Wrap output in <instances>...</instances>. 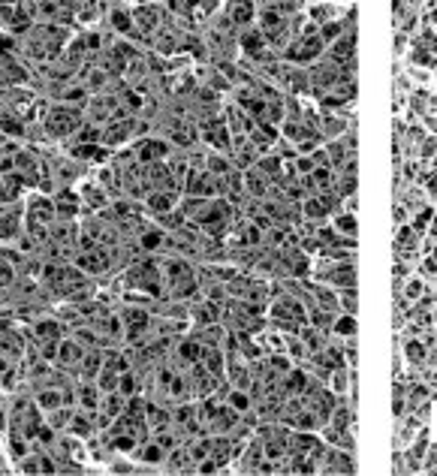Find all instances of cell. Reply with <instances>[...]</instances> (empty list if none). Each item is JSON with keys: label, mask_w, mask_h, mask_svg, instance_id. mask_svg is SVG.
Instances as JSON below:
<instances>
[{"label": "cell", "mask_w": 437, "mask_h": 476, "mask_svg": "<svg viewBox=\"0 0 437 476\" xmlns=\"http://www.w3.org/2000/svg\"><path fill=\"white\" fill-rule=\"evenodd\" d=\"M317 278L326 280L329 287H335V292L356 287V268H353V262H332V266H320V268H317Z\"/></svg>", "instance_id": "obj_4"}, {"label": "cell", "mask_w": 437, "mask_h": 476, "mask_svg": "<svg viewBox=\"0 0 437 476\" xmlns=\"http://www.w3.org/2000/svg\"><path fill=\"white\" fill-rule=\"evenodd\" d=\"M52 205H55V215L60 220H76L79 211H82V199H79V193H73L69 187H60L52 196Z\"/></svg>", "instance_id": "obj_7"}, {"label": "cell", "mask_w": 437, "mask_h": 476, "mask_svg": "<svg viewBox=\"0 0 437 476\" xmlns=\"http://www.w3.org/2000/svg\"><path fill=\"white\" fill-rule=\"evenodd\" d=\"M15 52V39L13 36H0V55H13Z\"/></svg>", "instance_id": "obj_41"}, {"label": "cell", "mask_w": 437, "mask_h": 476, "mask_svg": "<svg viewBox=\"0 0 437 476\" xmlns=\"http://www.w3.org/2000/svg\"><path fill=\"white\" fill-rule=\"evenodd\" d=\"M323 52H326V46H323V39L317 34L302 36V39H296V43H290L287 48H283V55H287V60H293V64H314Z\"/></svg>", "instance_id": "obj_3"}, {"label": "cell", "mask_w": 437, "mask_h": 476, "mask_svg": "<svg viewBox=\"0 0 437 476\" xmlns=\"http://www.w3.org/2000/svg\"><path fill=\"white\" fill-rule=\"evenodd\" d=\"M281 130H283V136H287L290 142H293V145H296V142L304 136V127H302V121H283V124H281Z\"/></svg>", "instance_id": "obj_38"}, {"label": "cell", "mask_w": 437, "mask_h": 476, "mask_svg": "<svg viewBox=\"0 0 437 476\" xmlns=\"http://www.w3.org/2000/svg\"><path fill=\"white\" fill-rule=\"evenodd\" d=\"M36 407L43 410V413H52V410H58V407H64V392H60V386H48V389H43L36 395Z\"/></svg>", "instance_id": "obj_19"}, {"label": "cell", "mask_w": 437, "mask_h": 476, "mask_svg": "<svg viewBox=\"0 0 437 476\" xmlns=\"http://www.w3.org/2000/svg\"><path fill=\"white\" fill-rule=\"evenodd\" d=\"M338 305H341L344 313H353V317H356V308H359V292H356V287L338 290Z\"/></svg>", "instance_id": "obj_35"}, {"label": "cell", "mask_w": 437, "mask_h": 476, "mask_svg": "<svg viewBox=\"0 0 437 476\" xmlns=\"http://www.w3.org/2000/svg\"><path fill=\"white\" fill-rule=\"evenodd\" d=\"M241 52H245L250 60H257L260 67L271 60L269 43H266V36H262L260 30H245V34H241Z\"/></svg>", "instance_id": "obj_6"}, {"label": "cell", "mask_w": 437, "mask_h": 476, "mask_svg": "<svg viewBox=\"0 0 437 476\" xmlns=\"http://www.w3.org/2000/svg\"><path fill=\"white\" fill-rule=\"evenodd\" d=\"M326 57L329 64H347V60L356 57V30H350V34H344L341 39H335L332 46H326Z\"/></svg>", "instance_id": "obj_10"}, {"label": "cell", "mask_w": 437, "mask_h": 476, "mask_svg": "<svg viewBox=\"0 0 437 476\" xmlns=\"http://www.w3.org/2000/svg\"><path fill=\"white\" fill-rule=\"evenodd\" d=\"M404 217H408V208L395 205V220H398V224H404Z\"/></svg>", "instance_id": "obj_43"}, {"label": "cell", "mask_w": 437, "mask_h": 476, "mask_svg": "<svg viewBox=\"0 0 437 476\" xmlns=\"http://www.w3.org/2000/svg\"><path fill=\"white\" fill-rule=\"evenodd\" d=\"M13 283V266L6 259H0V287H9Z\"/></svg>", "instance_id": "obj_40"}, {"label": "cell", "mask_w": 437, "mask_h": 476, "mask_svg": "<svg viewBox=\"0 0 437 476\" xmlns=\"http://www.w3.org/2000/svg\"><path fill=\"white\" fill-rule=\"evenodd\" d=\"M190 317L196 320L199 326L217 322V320H220V305H215V301H196V305L190 308Z\"/></svg>", "instance_id": "obj_18"}, {"label": "cell", "mask_w": 437, "mask_h": 476, "mask_svg": "<svg viewBox=\"0 0 437 476\" xmlns=\"http://www.w3.org/2000/svg\"><path fill=\"white\" fill-rule=\"evenodd\" d=\"M112 470H115V473H133L139 468H133V464H127V461H115V464H112Z\"/></svg>", "instance_id": "obj_42"}, {"label": "cell", "mask_w": 437, "mask_h": 476, "mask_svg": "<svg viewBox=\"0 0 437 476\" xmlns=\"http://www.w3.org/2000/svg\"><path fill=\"white\" fill-rule=\"evenodd\" d=\"M419 238H422V232L419 229H413L410 224H401V229H398V238H395V253H398V259L401 262H408L416 250H419Z\"/></svg>", "instance_id": "obj_11"}, {"label": "cell", "mask_w": 437, "mask_h": 476, "mask_svg": "<svg viewBox=\"0 0 437 476\" xmlns=\"http://www.w3.org/2000/svg\"><path fill=\"white\" fill-rule=\"evenodd\" d=\"M335 232H338V236H347V238H356V215H344V211H338V215H335Z\"/></svg>", "instance_id": "obj_34"}, {"label": "cell", "mask_w": 437, "mask_h": 476, "mask_svg": "<svg viewBox=\"0 0 437 476\" xmlns=\"http://www.w3.org/2000/svg\"><path fill=\"white\" fill-rule=\"evenodd\" d=\"M401 419H404V416H401ZM419 425H422V422H419V419H416L413 413H410V416L401 422V428H398V437H401V443H410V440L416 437V431H419Z\"/></svg>", "instance_id": "obj_37"}, {"label": "cell", "mask_w": 437, "mask_h": 476, "mask_svg": "<svg viewBox=\"0 0 437 476\" xmlns=\"http://www.w3.org/2000/svg\"><path fill=\"white\" fill-rule=\"evenodd\" d=\"M329 389L338 395V398H344V395L350 392V371H347V365H341V368H332V374H329Z\"/></svg>", "instance_id": "obj_22"}, {"label": "cell", "mask_w": 437, "mask_h": 476, "mask_svg": "<svg viewBox=\"0 0 437 476\" xmlns=\"http://www.w3.org/2000/svg\"><path fill=\"white\" fill-rule=\"evenodd\" d=\"M206 172H211V175H217V178H227L229 175V160L223 154H208L206 157Z\"/></svg>", "instance_id": "obj_33"}, {"label": "cell", "mask_w": 437, "mask_h": 476, "mask_svg": "<svg viewBox=\"0 0 437 476\" xmlns=\"http://www.w3.org/2000/svg\"><path fill=\"white\" fill-rule=\"evenodd\" d=\"M425 353H429V350H425L416 338H404V359H408V362L413 365V368H419V365H425Z\"/></svg>", "instance_id": "obj_25"}, {"label": "cell", "mask_w": 437, "mask_h": 476, "mask_svg": "<svg viewBox=\"0 0 437 476\" xmlns=\"http://www.w3.org/2000/svg\"><path fill=\"white\" fill-rule=\"evenodd\" d=\"M302 217L308 220V224H320V220L326 217V208H323V202L317 196H308L302 202Z\"/></svg>", "instance_id": "obj_24"}, {"label": "cell", "mask_w": 437, "mask_h": 476, "mask_svg": "<svg viewBox=\"0 0 437 476\" xmlns=\"http://www.w3.org/2000/svg\"><path fill=\"white\" fill-rule=\"evenodd\" d=\"M350 124H356L350 115H320V136L329 139V142L341 139L350 130Z\"/></svg>", "instance_id": "obj_12"}, {"label": "cell", "mask_w": 437, "mask_h": 476, "mask_svg": "<svg viewBox=\"0 0 437 476\" xmlns=\"http://www.w3.org/2000/svg\"><path fill=\"white\" fill-rule=\"evenodd\" d=\"M34 332H36L39 344H58L60 338H64V326H60L58 320H39L34 326Z\"/></svg>", "instance_id": "obj_17"}, {"label": "cell", "mask_w": 437, "mask_h": 476, "mask_svg": "<svg viewBox=\"0 0 437 476\" xmlns=\"http://www.w3.org/2000/svg\"><path fill=\"white\" fill-rule=\"evenodd\" d=\"M124 283L133 290H142L148 296H160V287H163V271L154 259H139L130 266V271L124 275Z\"/></svg>", "instance_id": "obj_2"}, {"label": "cell", "mask_w": 437, "mask_h": 476, "mask_svg": "<svg viewBox=\"0 0 437 476\" xmlns=\"http://www.w3.org/2000/svg\"><path fill=\"white\" fill-rule=\"evenodd\" d=\"M69 154H73L76 160H106V148L103 145H76L69 148Z\"/></svg>", "instance_id": "obj_29"}, {"label": "cell", "mask_w": 437, "mask_h": 476, "mask_svg": "<svg viewBox=\"0 0 437 476\" xmlns=\"http://www.w3.org/2000/svg\"><path fill=\"white\" fill-rule=\"evenodd\" d=\"M109 25L118 34L133 36V6H109Z\"/></svg>", "instance_id": "obj_14"}, {"label": "cell", "mask_w": 437, "mask_h": 476, "mask_svg": "<svg viewBox=\"0 0 437 476\" xmlns=\"http://www.w3.org/2000/svg\"><path fill=\"white\" fill-rule=\"evenodd\" d=\"M163 245H166V232L160 229V226L142 229V236H139V247L142 250H157V247H163Z\"/></svg>", "instance_id": "obj_23"}, {"label": "cell", "mask_w": 437, "mask_h": 476, "mask_svg": "<svg viewBox=\"0 0 437 476\" xmlns=\"http://www.w3.org/2000/svg\"><path fill=\"white\" fill-rule=\"evenodd\" d=\"M103 365H106V353L103 350H85V356H82V365H79V371H82V380H97V374L103 371Z\"/></svg>", "instance_id": "obj_15"}, {"label": "cell", "mask_w": 437, "mask_h": 476, "mask_svg": "<svg viewBox=\"0 0 437 476\" xmlns=\"http://www.w3.org/2000/svg\"><path fill=\"white\" fill-rule=\"evenodd\" d=\"M401 287H404V299H408L410 305L416 299H422L425 292H431V287H425V280H419V278H408V283H401Z\"/></svg>", "instance_id": "obj_32"}, {"label": "cell", "mask_w": 437, "mask_h": 476, "mask_svg": "<svg viewBox=\"0 0 437 476\" xmlns=\"http://www.w3.org/2000/svg\"><path fill=\"white\" fill-rule=\"evenodd\" d=\"M332 332L338 338H353L356 335V317L353 313H338V317L332 320Z\"/></svg>", "instance_id": "obj_28"}, {"label": "cell", "mask_w": 437, "mask_h": 476, "mask_svg": "<svg viewBox=\"0 0 437 476\" xmlns=\"http://www.w3.org/2000/svg\"><path fill=\"white\" fill-rule=\"evenodd\" d=\"M347 157H350V154H347V148H344V142H341V139L326 142V160H329V169H332V172L338 169Z\"/></svg>", "instance_id": "obj_26"}, {"label": "cell", "mask_w": 437, "mask_h": 476, "mask_svg": "<svg viewBox=\"0 0 437 476\" xmlns=\"http://www.w3.org/2000/svg\"><path fill=\"white\" fill-rule=\"evenodd\" d=\"M317 36L323 39V46H332L335 39L344 36V22H341V18H335V22H326V25L317 30Z\"/></svg>", "instance_id": "obj_31"}, {"label": "cell", "mask_w": 437, "mask_h": 476, "mask_svg": "<svg viewBox=\"0 0 437 476\" xmlns=\"http://www.w3.org/2000/svg\"><path fill=\"white\" fill-rule=\"evenodd\" d=\"M43 127L52 139H67V136H76L79 130L85 127V118L76 106H67V103H58L52 109H46V118H43Z\"/></svg>", "instance_id": "obj_1"}, {"label": "cell", "mask_w": 437, "mask_h": 476, "mask_svg": "<svg viewBox=\"0 0 437 476\" xmlns=\"http://www.w3.org/2000/svg\"><path fill=\"white\" fill-rule=\"evenodd\" d=\"M431 220H434V211H431V205H422L419 211H416V220H413L410 226L422 232V229H429V226H431Z\"/></svg>", "instance_id": "obj_39"}, {"label": "cell", "mask_w": 437, "mask_h": 476, "mask_svg": "<svg viewBox=\"0 0 437 476\" xmlns=\"http://www.w3.org/2000/svg\"><path fill=\"white\" fill-rule=\"evenodd\" d=\"M227 13H229V22H232V25L248 27V25H253L257 6H253V4H232V6H227Z\"/></svg>", "instance_id": "obj_21"}, {"label": "cell", "mask_w": 437, "mask_h": 476, "mask_svg": "<svg viewBox=\"0 0 437 476\" xmlns=\"http://www.w3.org/2000/svg\"><path fill=\"white\" fill-rule=\"evenodd\" d=\"M175 205V190H160V193H148V208H154L157 215H163Z\"/></svg>", "instance_id": "obj_27"}, {"label": "cell", "mask_w": 437, "mask_h": 476, "mask_svg": "<svg viewBox=\"0 0 437 476\" xmlns=\"http://www.w3.org/2000/svg\"><path fill=\"white\" fill-rule=\"evenodd\" d=\"M76 268L79 271H88V275H103V271L112 268V253L103 247H94V250H82L76 257Z\"/></svg>", "instance_id": "obj_5"}, {"label": "cell", "mask_w": 437, "mask_h": 476, "mask_svg": "<svg viewBox=\"0 0 437 476\" xmlns=\"http://www.w3.org/2000/svg\"><path fill=\"white\" fill-rule=\"evenodd\" d=\"M79 199H82V205L85 208H106V202H109V196H106V190L100 187V184H85L82 190H79Z\"/></svg>", "instance_id": "obj_20"}, {"label": "cell", "mask_w": 437, "mask_h": 476, "mask_svg": "<svg viewBox=\"0 0 437 476\" xmlns=\"http://www.w3.org/2000/svg\"><path fill=\"white\" fill-rule=\"evenodd\" d=\"M136 458L142 461V464H160V461H166V449L163 447H160V443L157 440H139L136 443Z\"/></svg>", "instance_id": "obj_16"}, {"label": "cell", "mask_w": 437, "mask_h": 476, "mask_svg": "<svg viewBox=\"0 0 437 476\" xmlns=\"http://www.w3.org/2000/svg\"><path fill=\"white\" fill-rule=\"evenodd\" d=\"M82 356H85V347L79 344L76 338H60L58 344V365L64 371H79V365H82Z\"/></svg>", "instance_id": "obj_9"}, {"label": "cell", "mask_w": 437, "mask_h": 476, "mask_svg": "<svg viewBox=\"0 0 437 476\" xmlns=\"http://www.w3.org/2000/svg\"><path fill=\"white\" fill-rule=\"evenodd\" d=\"M335 13H338V6H332V4H317V6H311V25L314 27H323L326 22H335Z\"/></svg>", "instance_id": "obj_30"}, {"label": "cell", "mask_w": 437, "mask_h": 476, "mask_svg": "<svg viewBox=\"0 0 437 476\" xmlns=\"http://www.w3.org/2000/svg\"><path fill=\"white\" fill-rule=\"evenodd\" d=\"M317 473H326V476L329 473H356V464L347 449H332V452H323Z\"/></svg>", "instance_id": "obj_8"}, {"label": "cell", "mask_w": 437, "mask_h": 476, "mask_svg": "<svg viewBox=\"0 0 437 476\" xmlns=\"http://www.w3.org/2000/svg\"><path fill=\"white\" fill-rule=\"evenodd\" d=\"M60 100H64L67 106H82L88 100V88L85 85H73V88H67L64 94H60Z\"/></svg>", "instance_id": "obj_36"}, {"label": "cell", "mask_w": 437, "mask_h": 476, "mask_svg": "<svg viewBox=\"0 0 437 476\" xmlns=\"http://www.w3.org/2000/svg\"><path fill=\"white\" fill-rule=\"evenodd\" d=\"M169 154V145L166 142H160V139H145L142 145L136 148V157H139V166H154V163H160Z\"/></svg>", "instance_id": "obj_13"}]
</instances>
